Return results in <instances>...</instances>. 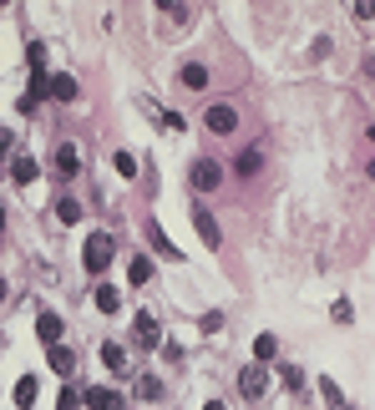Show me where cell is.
Wrapping results in <instances>:
<instances>
[{"instance_id": "1", "label": "cell", "mask_w": 375, "mask_h": 410, "mask_svg": "<svg viewBox=\"0 0 375 410\" xmlns=\"http://www.w3.org/2000/svg\"><path fill=\"white\" fill-rule=\"evenodd\" d=\"M112 254H117L112 233H91V239H86V249H81V264H86V274H101L106 264H112Z\"/></svg>"}, {"instance_id": "2", "label": "cell", "mask_w": 375, "mask_h": 410, "mask_svg": "<svg viewBox=\"0 0 375 410\" xmlns=\"http://www.w3.org/2000/svg\"><path fill=\"white\" fill-rule=\"evenodd\" d=\"M239 390H244V400H264L269 395V365H249L239 375Z\"/></svg>"}, {"instance_id": "3", "label": "cell", "mask_w": 375, "mask_h": 410, "mask_svg": "<svg viewBox=\"0 0 375 410\" xmlns=\"http://www.w3.org/2000/svg\"><path fill=\"white\" fill-rule=\"evenodd\" d=\"M219 183H224V167L213 162V157H198V162H193V188H198V193H213Z\"/></svg>"}, {"instance_id": "4", "label": "cell", "mask_w": 375, "mask_h": 410, "mask_svg": "<svg viewBox=\"0 0 375 410\" xmlns=\"http://www.w3.org/2000/svg\"><path fill=\"white\" fill-rule=\"evenodd\" d=\"M193 228H198V239L208 244V249H224V233H219V218H213L203 203L193 208Z\"/></svg>"}, {"instance_id": "5", "label": "cell", "mask_w": 375, "mask_h": 410, "mask_svg": "<svg viewBox=\"0 0 375 410\" xmlns=\"http://www.w3.org/2000/svg\"><path fill=\"white\" fill-rule=\"evenodd\" d=\"M147 244H152V254H157V259H173V264L183 259V249L163 233V223H157V218H147Z\"/></svg>"}, {"instance_id": "6", "label": "cell", "mask_w": 375, "mask_h": 410, "mask_svg": "<svg viewBox=\"0 0 375 410\" xmlns=\"http://www.w3.org/2000/svg\"><path fill=\"white\" fill-rule=\"evenodd\" d=\"M203 122H208V132H219V137H229V132L239 127V111H234V106H224V101H213Z\"/></svg>"}, {"instance_id": "7", "label": "cell", "mask_w": 375, "mask_h": 410, "mask_svg": "<svg viewBox=\"0 0 375 410\" xmlns=\"http://www.w3.org/2000/svg\"><path fill=\"white\" fill-rule=\"evenodd\" d=\"M51 167H56V178H76V167H81V152L71 142H56V157H51Z\"/></svg>"}, {"instance_id": "8", "label": "cell", "mask_w": 375, "mask_h": 410, "mask_svg": "<svg viewBox=\"0 0 375 410\" xmlns=\"http://www.w3.org/2000/svg\"><path fill=\"white\" fill-rule=\"evenodd\" d=\"M132 334H137V344H142V349H157V344H163V329H157V319H152V314H137V319H132Z\"/></svg>"}, {"instance_id": "9", "label": "cell", "mask_w": 375, "mask_h": 410, "mask_svg": "<svg viewBox=\"0 0 375 410\" xmlns=\"http://www.w3.org/2000/svg\"><path fill=\"white\" fill-rule=\"evenodd\" d=\"M36 334L46 339V349H51V344H61V314H56V309H41V319H36Z\"/></svg>"}, {"instance_id": "10", "label": "cell", "mask_w": 375, "mask_h": 410, "mask_svg": "<svg viewBox=\"0 0 375 410\" xmlns=\"http://www.w3.org/2000/svg\"><path fill=\"white\" fill-rule=\"evenodd\" d=\"M46 365H51V370H56V375L66 380V375L76 370V355H71L66 344H51V349H46Z\"/></svg>"}, {"instance_id": "11", "label": "cell", "mask_w": 375, "mask_h": 410, "mask_svg": "<svg viewBox=\"0 0 375 410\" xmlns=\"http://www.w3.org/2000/svg\"><path fill=\"white\" fill-rule=\"evenodd\" d=\"M36 172H41V167H36V157H26V152H21V157H11V183H16V188L36 183Z\"/></svg>"}, {"instance_id": "12", "label": "cell", "mask_w": 375, "mask_h": 410, "mask_svg": "<svg viewBox=\"0 0 375 410\" xmlns=\"http://www.w3.org/2000/svg\"><path fill=\"white\" fill-rule=\"evenodd\" d=\"M46 96H56V101H76V81H71L66 71H56V76H46Z\"/></svg>"}, {"instance_id": "13", "label": "cell", "mask_w": 375, "mask_h": 410, "mask_svg": "<svg viewBox=\"0 0 375 410\" xmlns=\"http://www.w3.org/2000/svg\"><path fill=\"white\" fill-rule=\"evenodd\" d=\"M81 400H86L91 410H122V395H117V390H101V385H91Z\"/></svg>"}, {"instance_id": "14", "label": "cell", "mask_w": 375, "mask_h": 410, "mask_svg": "<svg viewBox=\"0 0 375 410\" xmlns=\"http://www.w3.org/2000/svg\"><path fill=\"white\" fill-rule=\"evenodd\" d=\"M91 304H96L101 314H117V309H122V294H117V289H112V284H101V289H96V294H91Z\"/></svg>"}, {"instance_id": "15", "label": "cell", "mask_w": 375, "mask_h": 410, "mask_svg": "<svg viewBox=\"0 0 375 410\" xmlns=\"http://www.w3.org/2000/svg\"><path fill=\"white\" fill-rule=\"evenodd\" d=\"M101 365L122 375V370H127V349H122V344H112V339H106V344H101Z\"/></svg>"}, {"instance_id": "16", "label": "cell", "mask_w": 375, "mask_h": 410, "mask_svg": "<svg viewBox=\"0 0 375 410\" xmlns=\"http://www.w3.org/2000/svg\"><path fill=\"white\" fill-rule=\"evenodd\" d=\"M178 81H183V86H188V91H203V86H208V71H203V66H198V61H188V66H183V76H178Z\"/></svg>"}, {"instance_id": "17", "label": "cell", "mask_w": 375, "mask_h": 410, "mask_svg": "<svg viewBox=\"0 0 375 410\" xmlns=\"http://www.w3.org/2000/svg\"><path fill=\"white\" fill-rule=\"evenodd\" d=\"M274 355H279V339H274V334H259V339H254V360L264 365V360H274Z\"/></svg>"}, {"instance_id": "18", "label": "cell", "mask_w": 375, "mask_h": 410, "mask_svg": "<svg viewBox=\"0 0 375 410\" xmlns=\"http://www.w3.org/2000/svg\"><path fill=\"white\" fill-rule=\"evenodd\" d=\"M127 279H132V284L142 289V284L152 279V259H147V254H137V259H132V269H127Z\"/></svg>"}, {"instance_id": "19", "label": "cell", "mask_w": 375, "mask_h": 410, "mask_svg": "<svg viewBox=\"0 0 375 410\" xmlns=\"http://www.w3.org/2000/svg\"><path fill=\"white\" fill-rule=\"evenodd\" d=\"M319 395H325V405H330V410H350V405H345V395H340V385H335V380H319Z\"/></svg>"}, {"instance_id": "20", "label": "cell", "mask_w": 375, "mask_h": 410, "mask_svg": "<svg viewBox=\"0 0 375 410\" xmlns=\"http://www.w3.org/2000/svg\"><path fill=\"white\" fill-rule=\"evenodd\" d=\"M31 400H36V380H31V375H21V380H16V405L26 410Z\"/></svg>"}, {"instance_id": "21", "label": "cell", "mask_w": 375, "mask_h": 410, "mask_svg": "<svg viewBox=\"0 0 375 410\" xmlns=\"http://www.w3.org/2000/svg\"><path fill=\"white\" fill-rule=\"evenodd\" d=\"M56 218H61V223H76V218H81V203H76V198H61V203H56Z\"/></svg>"}, {"instance_id": "22", "label": "cell", "mask_w": 375, "mask_h": 410, "mask_svg": "<svg viewBox=\"0 0 375 410\" xmlns=\"http://www.w3.org/2000/svg\"><path fill=\"white\" fill-rule=\"evenodd\" d=\"M112 167L122 172V178H137V157H132V152H117V157H112Z\"/></svg>"}, {"instance_id": "23", "label": "cell", "mask_w": 375, "mask_h": 410, "mask_svg": "<svg viewBox=\"0 0 375 410\" xmlns=\"http://www.w3.org/2000/svg\"><path fill=\"white\" fill-rule=\"evenodd\" d=\"M137 395H142V400H157V395H163V380L142 375V380H137Z\"/></svg>"}, {"instance_id": "24", "label": "cell", "mask_w": 375, "mask_h": 410, "mask_svg": "<svg viewBox=\"0 0 375 410\" xmlns=\"http://www.w3.org/2000/svg\"><path fill=\"white\" fill-rule=\"evenodd\" d=\"M259 162H264V152H259V147H249V152L239 157V172H244V178H249V172H259Z\"/></svg>"}, {"instance_id": "25", "label": "cell", "mask_w": 375, "mask_h": 410, "mask_svg": "<svg viewBox=\"0 0 375 410\" xmlns=\"http://www.w3.org/2000/svg\"><path fill=\"white\" fill-rule=\"evenodd\" d=\"M330 319H335V324H350V319H355L350 299H335V304H330Z\"/></svg>"}, {"instance_id": "26", "label": "cell", "mask_w": 375, "mask_h": 410, "mask_svg": "<svg viewBox=\"0 0 375 410\" xmlns=\"http://www.w3.org/2000/svg\"><path fill=\"white\" fill-rule=\"evenodd\" d=\"M26 61H31V71H46V46H41V41H31V51H26Z\"/></svg>"}, {"instance_id": "27", "label": "cell", "mask_w": 375, "mask_h": 410, "mask_svg": "<svg viewBox=\"0 0 375 410\" xmlns=\"http://www.w3.org/2000/svg\"><path fill=\"white\" fill-rule=\"evenodd\" d=\"M76 405H81L76 390H61V395H56V410H76Z\"/></svg>"}, {"instance_id": "28", "label": "cell", "mask_w": 375, "mask_h": 410, "mask_svg": "<svg viewBox=\"0 0 375 410\" xmlns=\"http://www.w3.org/2000/svg\"><path fill=\"white\" fill-rule=\"evenodd\" d=\"M284 385H289V390H304V370L289 365V370H284Z\"/></svg>"}, {"instance_id": "29", "label": "cell", "mask_w": 375, "mask_h": 410, "mask_svg": "<svg viewBox=\"0 0 375 410\" xmlns=\"http://www.w3.org/2000/svg\"><path fill=\"white\" fill-rule=\"evenodd\" d=\"M355 16L360 21H375V0H355Z\"/></svg>"}, {"instance_id": "30", "label": "cell", "mask_w": 375, "mask_h": 410, "mask_svg": "<svg viewBox=\"0 0 375 410\" xmlns=\"http://www.w3.org/2000/svg\"><path fill=\"white\" fill-rule=\"evenodd\" d=\"M11 147H16V132H6V127H0V157H6Z\"/></svg>"}, {"instance_id": "31", "label": "cell", "mask_w": 375, "mask_h": 410, "mask_svg": "<svg viewBox=\"0 0 375 410\" xmlns=\"http://www.w3.org/2000/svg\"><path fill=\"white\" fill-rule=\"evenodd\" d=\"M6 299H11V289H6V279H0V304H6Z\"/></svg>"}, {"instance_id": "32", "label": "cell", "mask_w": 375, "mask_h": 410, "mask_svg": "<svg viewBox=\"0 0 375 410\" xmlns=\"http://www.w3.org/2000/svg\"><path fill=\"white\" fill-rule=\"evenodd\" d=\"M203 410H224V405H219V400H208V405H203Z\"/></svg>"}, {"instance_id": "33", "label": "cell", "mask_w": 375, "mask_h": 410, "mask_svg": "<svg viewBox=\"0 0 375 410\" xmlns=\"http://www.w3.org/2000/svg\"><path fill=\"white\" fill-rule=\"evenodd\" d=\"M0 228H6V213H0Z\"/></svg>"}, {"instance_id": "34", "label": "cell", "mask_w": 375, "mask_h": 410, "mask_svg": "<svg viewBox=\"0 0 375 410\" xmlns=\"http://www.w3.org/2000/svg\"><path fill=\"white\" fill-rule=\"evenodd\" d=\"M370 178H375V162H370Z\"/></svg>"}]
</instances>
